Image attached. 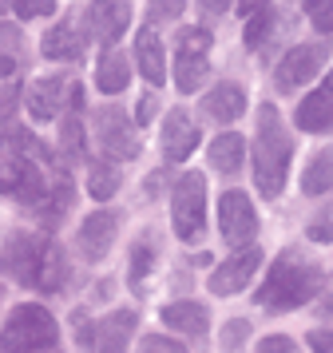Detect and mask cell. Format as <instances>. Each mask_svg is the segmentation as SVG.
<instances>
[{"label": "cell", "mask_w": 333, "mask_h": 353, "mask_svg": "<svg viewBox=\"0 0 333 353\" xmlns=\"http://www.w3.org/2000/svg\"><path fill=\"white\" fill-rule=\"evenodd\" d=\"M159 318H163L167 330H179V334H190V337L206 334V325H210V314L199 302H171V305H163Z\"/></svg>", "instance_id": "cell-23"}, {"label": "cell", "mask_w": 333, "mask_h": 353, "mask_svg": "<svg viewBox=\"0 0 333 353\" xmlns=\"http://www.w3.org/2000/svg\"><path fill=\"white\" fill-rule=\"evenodd\" d=\"M56 318L48 314L44 305L36 302H24L16 305L8 321H4V330H0V350L4 353H40L48 345H56Z\"/></svg>", "instance_id": "cell-3"}, {"label": "cell", "mask_w": 333, "mask_h": 353, "mask_svg": "<svg viewBox=\"0 0 333 353\" xmlns=\"http://www.w3.org/2000/svg\"><path fill=\"white\" fill-rule=\"evenodd\" d=\"M155 112H159V99H155V92H147V96L135 103V123H139V128H147V123L155 119Z\"/></svg>", "instance_id": "cell-37"}, {"label": "cell", "mask_w": 333, "mask_h": 353, "mask_svg": "<svg viewBox=\"0 0 333 353\" xmlns=\"http://www.w3.org/2000/svg\"><path fill=\"white\" fill-rule=\"evenodd\" d=\"M301 191L305 194H330L333 191V147L317 151L314 159H310L305 175H301Z\"/></svg>", "instance_id": "cell-25"}, {"label": "cell", "mask_w": 333, "mask_h": 353, "mask_svg": "<svg viewBox=\"0 0 333 353\" xmlns=\"http://www.w3.org/2000/svg\"><path fill=\"white\" fill-rule=\"evenodd\" d=\"M139 353H187L179 341H171V337H163V334H151V337H143L139 341Z\"/></svg>", "instance_id": "cell-33"}, {"label": "cell", "mask_w": 333, "mask_h": 353, "mask_svg": "<svg viewBox=\"0 0 333 353\" xmlns=\"http://www.w3.org/2000/svg\"><path fill=\"white\" fill-rule=\"evenodd\" d=\"M290 159H294V139L285 131L282 115L274 103H262L258 112V135H254V183L266 199H278L290 175Z\"/></svg>", "instance_id": "cell-2"}, {"label": "cell", "mask_w": 333, "mask_h": 353, "mask_svg": "<svg viewBox=\"0 0 333 353\" xmlns=\"http://www.w3.org/2000/svg\"><path fill=\"white\" fill-rule=\"evenodd\" d=\"M262 4H266V0H238V12H246V17H250L254 8H262Z\"/></svg>", "instance_id": "cell-43"}, {"label": "cell", "mask_w": 333, "mask_h": 353, "mask_svg": "<svg viewBox=\"0 0 333 353\" xmlns=\"http://www.w3.org/2000/svg\"><path fill=\"white\" fill-rule=\"evenodd\" d=\"M246 159V139L238 135V131H222L214 135V143H210V167L219 171V175H234L238 167Z\"/></svg>", "instance_id": "cell-24"}, {"label": "cell", "mask_w": 333, "mask_h": 353, "mask_svg": "<svg viewBox=\"0 0 333 353\" xmlns=\"http://www.w3.org/2000/svg\"><path fill=\"white\" fill-rule=\"evenodd\" d=\"M203 108H206V115H210L214 123H234L238 115L246 112V92H242L238 83L222 80L219 88H210V92H206Z\"/></svg>", "instance_id": "cell-20"}, {"label": "cell", "mask_w": 333, "mask_h": 353, "mask_svg": "<svg viewBox=\"0 0 333 353\" xmlns=\"http://www.w3.org/2000/svg\"><path fill=\"white\" fill-rule=\"evenodd\" d=\"M305 12L317 32H333V0H305Z\"/></svg>", "instance_id": "cell-30"}, {"label": "cell", "mask_w": 333, "mask_h": 353, "mask_svg": "<svg viewBox=\"0 0 333 353\" xmlns=\"http://www.w3.org/2000/svg\"><path fill=\"white\" fill-rule=\"evenodd\" d=\"M119 171L115 167H108V163H95L92 175H88V191H92V199H99V203H108L111 194L119 191Z\"/></svg>", "instance_id": "cell-26"}, {"label": "cell", "mask_w": 333, "mask_h": 353, "mask_svg": "<svg viewBox=\"0 0 333 353\" xmlns=\"http://www.w3.org/2000/svg\"><path fill=\"white\" fill-rule=\"evenodd\" d=\"M40 48H44L48 60H79L83 56V28H79L76 20H60L40 40Z\"/></svg>", "instance_id": "cell-21"}, {"label": "cell", "mask_w": 333, "mask_h": 353, "mask_svg": "<svg viewBox=\"0 0 333 353\" xmlns=\"http://www.w3.org/2000/svg\"><path fill=\"white\" fill-rule=\"evenodd\" d=\"M135 325H139V318L131 310H115V314L95 321L92 330H83V341L92 345V353H127Z\"/></svg>", "instance_id": "cell-9"}, {"label": "cell", "mask_w": 333, "mask_h": 353, "mask_svg": "<svg viewBox=\"0 0 333 353\" xmlns=\"http://www.w3.org/2000/svg\"><path fill=\"white\" fill-rule=\"evenodd\" d=\"M135 64H139V76L151 88L167 80V52H163V40H159L155 24H143L139 36H135Z\"/></svg>", "instance_id": "cell-17"}, {"label": "cell", "mask_w": 333, "mask_h": 353, "mask_svg": "<svg viewBox=\"0 0 333 353\" xmlns=\"http://www.w3.org/2000/svg\"><path fill=\"white\" fill-rule=\"evenodd\" d=\"M16 44H20V32H16L12 24H0V52L16 48Z\"/></svg>", "instance_id": "cell-40"}, {"label": "cell", "mask_w": 333, "mask_h": 353, "mask_svg": "<svg viewBox=\"0 0 333 353\" xmlns=\"http://www.w3.org/2000/svg\"><path fill=\"white\" fill-rule=\"evenodd\" d=\"M317 290H321V270H317V262L294 254V250H285V254H278V262L266 270V282H262V290H258L254 302L262 305V310H270V314H285V310H298V305H305L310 298H317Z\"/></svg>", "instance_id": "cell-1"}, {"label": "cell", "mask_w": 333, "mask_h": 353, "mask_svg": "<svg viewBox=\"0 0 333 353\" xmlns=\"http://www.w3.org/2000/svg\"><path fill=\"white\" fill-rule=\"evenodd\" d=\"M270 28H274V12H270V4L254 8V12H250V24H246V48H250V52L262 48V40L270 36Z\"/></svg>", "instance_id": "cell-27"}, {"label": "cell", "mask_w": 333, "mask_h": 353, "mask_svg": "<svg viewBox=\"0 0 333 353\" xmlns=\"http://www.w3.org/2000/svg\"><path fill=\"white\" fill-rule=\"evenodd\" d=\"M4 8H8V0H0V12H4Z\"/></svg>", "instance_id": "cell-44"}, {"label": "cell", "mask_w": 333, "mask_h": 353, "mask_svg": "<svg viewBox=\"0 0 333 353\" xmlns=\"http://www.w3.org/2000/svg\"><path fill=\"white\" fill-rule=\"evenodd\" d=\"M12 12L20 20H36V17H52L56 12V0H8Z\"/></svg>", "instance_id": "cell-31"}, {"label": "cell", "mask_w": 333, "mask_h": 353, "mask_svg": "<svg viewBox=\"0 0 333 353\" xmlns=\"http://www.w3.org/2000/svg\"><path fill=\"white\" fill-rule=\"evenodd\" d=\"M95 139H99V151L108 159L127 163L139 155V135H135L131 119L119 108H99V115H95Z\"/></svg>", "instance_id": "cell-7"}, {"label": "cell", "mask_w": 333, "mask_h": 353, "mask_svg": "<svg viewBox=\"0 0 333 353\" xmlns=\"http://www.w3.org/2000/svg\"><path fill=\"white\" fill-rule=\"evenodd\" d=\"M131 24V4L127 0H92L88 8V28L99 44H115Z\"/></svg>", "instance_id": "cell-14"}, {"label": "cell", "mask_w": 333, "mask_h": 353, "mask_svg": "<svg viewBox=\"0 0 333 353\" xmlns=\"http://www.w3.org/2000/svg\"><path fill=\"white\" fill-rule=\"evenodd\" d=\"M187 8V0H151L147 4V24H163V20H179Z\"/></svg>", "instance_id": "cell-29"}, {"label": "cell", "mask_w": 333, "mask_h": 353, "mask_svg": "<svg viewBox=\"0 0 333 353\" xmlns=\"http://www.w3.org/2000/svg\"><path fill=\"white\" fill-rule=\"evenodd\" d=\"M310 350L314 353H333V334L330 330H314V334H310Z\"/></svg>", "instance_id": "cell-39"}, {"label": "cell", "mask_w": 333, "mask_h": 353, "mask_svg": "<svg viewBox=\"0 0 333 353\" xmlns=\"http://www.w3.org/2000/svg\"><path fill=\"white\" fill-rule=\"evenodd\" d=\"M68 96H72V80L68 76H44V80H36L28 88L24 108H28V115L36 123H52L68 108Z\"/></svg>", "instance_id": "cell-11"}, {"label": "cell", "mask_w": 333, "mask_h": 353, "mask_svg": "<svg viewBox=\"0 0 333 353\" xmlns=\"http://www.w3.org/2000/svg\"><path fill=\"white\" fill-rule=\"evenodd\" d=\"M171 219L174 234L183 242H199L206 230V183L199 171H183L171 194Z\"/></svg>", "instance_id": "cell-4"}, {"label": "cell", "mask_w": 333, "mask_h": 353, "mask_svg": "<svg viewBox=\"0 0 333 353\" xmlns=\"http://www.w3.org/2000/svg\"><path fill=\"white\" fill-rule=\"evenodd\" d=\"M258 266H262V250L258 246H242L238 254H230L226 262L214 266V274H210V294H219V298L238 294L258 274Z\"/></svg>", "instance_id": "cell-10"}, {"label": "cell", "mask_w": 333, "mask_h": 353, "mask_svg": "<svg viewBox=\"0 0 333 353\" xmlns=\"http://www.w3.org/2000/svg\"><path fill=\"white\" fill-rule=\"evenodd\" d=\"M298 128L314 131V135H330L333 131V68L330 76L298 103Z\"/></svg>", "instance_id": "cell-13"}, {"label": "cell", "mask_w": 333, "mask_h": 353, "mask_svg": "<svg viewBox=\"0 0 333 353\" xmlns=\"http://www.w3.org/2000/svg\"><path fill=\"white\" fill-rule=\"evenodd\" d=\"M40 242L44 234H12L0 250V270L8 274L12 282L32 286V274H36V258H40Z\"/></svg>", "instance_id": "cell-12"}, {"label": "cell", "mask_w": 333, "mask_h": 353, "mask_svg": "<svg viewBox=\"0 0 333 353\" xmlns=\"http://www.w3.org/2000/svg\"><path fill=\"white\" fill-rule=\"evenodd\" d=\"M199 128H194V119H190L183 108H171V115H167V123H163V155L171 163H183L199 147Z\"/></svg>", "instance_id": "cell-16"}, {"label": "cell", "mask_w": 333, "mask_h": 353, "mask_svg": "<svg viewBox=\"0 0 333 353\" xmlns=\"http://www.w3.org/2000/svg\"><path fill=\"white\" fill-rule=\"evenodd\" d=\"M8 76H16V60L8 52H0V80H8Z\"/></svg>", "instance_id": "cell-42"}, {"label": "cell", "mask_w": 333, "mask_h": 353, "mask_svg": "<svg viewBox=\"0 0 333 353\" xmlns=\"http://www.w3.org/2000/svg\"><path fill=\"white\" fill-rule=\"evenodd\" d=\"M258 353H294V341L282 337V334H274V337H266V341L258 345Z\"/></svg>", "instance_id": "cell-38"}, {"label": "cell", "mask_w": 333, "mask_h": 353, "mask_svg": "<svg viewBox=\"0 0 333 353\" xmlns=\"http://www.w3.org/2000/svg\"><path fill=\"white\" fill-rule=\"evenodd\" d=\"M330 60V44H298L282 56V64L274 68V88L278 92H298L301 83H310L321 72V64Z\"/></svg>", "instance_id": "cell-6"}, {"label": "cell", "mask_w": 333, "mask_h": 353, "mask_svg": "<svg viewBox=\"0 0 333 353\" xmlns=\"http://www.w3.org/2000/svg\"><path fill=\"white\" fill-rule=\"evenodd\" d=\"M63 282H68V258H63L56 239H44L40 242V258H36V274H32V286L44 290V294H56Z\"/></svg>", "instance_id": "cell-18"}, {"label": "cell", "mask_w": 333, "mask_h": 353, "mask_svg": "<svg viewBox=\"0 0 333 353\" xmlns=\"http://www.w3.org/2000/svg\"><path fill=\"white\" fill-rule=\"evenodd\" d=\"M219 230L230 246H250L254 234H258V214H254V203L242 191H226L219 199Z\"/></svg>", "instance_id": "cell-8"}, {"label": "cell", "mask_w": 333, "mask_h": 353, "mask_svg": "<svg viewBox=\"0 0 333 353\" xmlns=\"http://www.w3.org/2000/svg\"><path fill=\"white\" fill-rule=\"evenodd\" d=\"M210 32L206 28H183L179 44H174V88L190 96L199 92L203 80L210 76Z\"/></svg>", "instance_id": "cell-5"}, {"label": "cell", "mask_w": 333, "mask_h": 353, "mask_svg": "<svg viewBox=\"0 0 333 353\" xmlns=\"http://www.w3.org/2000/svg\"><path fill=\"white\" fill-rule=\"evenodd\" d=\"M199 4H203L206 17H222V12L230 8V0H199Z\"/></svg>", "instance_id": "cell-41"}, {"label": "cell", "mask_w": 333, "mask_h": 353, "mask_svg": "<svg viewBox=\"0 0 333 353\" xmlns=\"http://www.w3.org/2000/svg\"><path fill=\"white\" fill-rule=\"evenodd\" d=\"M0 151H8V155H24V159H40V155H48L44 147H40V139H36L16 115H0Z\"/></svg>", "instance_id": "cell-22"}, {"label": "cell", "mask_w": 333, "mask_h": 353, "mask_svg": "<svg viewBox=\"0 0 333 353\" xmlns=\"http://www.w3.org/2000/svg\"><path fill=\"white\" fill-rule=\"evenodd\" d=\"M305 234H310L314 242H333V207L321 210L314 223H310V230H305Z\"/></svg>", "instance_id": "cell-34"}, {"label": "cell", "mask_w": 333, "mask_h": 353, "mask_svg": "<svg viewBox=\"0 0 333 353\" xmlns=\"http://www.w3.org/2000/svg\"><path fill=\"white\" fill-rule=\"evenodd\" d=\"M115 230H119V219L111 214V210H95V214H88L83 223H79V254L92 258V262H99V258H108L111 242H115Z\"/></svg>", "instance_id": "cell-15"}, {"label": "cell", "mask_w": 333, "mask_h": 353, "mask_svg": "<svg viewBox=\"0 0 333 353\" xmlns=\"http://www.w3.org/2000/svg\"><path fill=\"white\" fill-rule=\"evenodd\" d=\"M151 262H155V250H151V242H143L131 250V290L139 294L143 282H147V274H151Z\"/></svg>", "instance_id": "cell-28"}, {"label": "cell", "mask_w": 333, "mask_h": 353, "mask_svg": "<svg viewBox=\"0 0 333 353\" xmlns=\"http://www.w3.org/2000/svg\"><path fill=\"white\" fill-rule=\"evenodd\" d=\"M246 334H250V321H226V334H222V350L226 353H238L242 350V341H246Z\"/></svg>", "instance_id": "cell-32"}, {"label": "cell", "mask_w": 333, "mask_h": 353, "mask_svg": "<svg viewBox=\"0 0 333 353\" xmlns=\"http://www.w3.org/2000/svg\"><path fill=\"white\" fill-rule=\"evenodd\" d=\"M16 99H20V76H8V80H0V115L12 112Z\"/></svg>", "instance_id": "cell-35"}, {"label": "cell", "mask_w": 333, "mask_h": 353, "mask_svg": "<svg viewBox=\"0 0 333 353\" xmlns=\"http://www.w3.org/2000/svg\"><path fill=\"white\" fill-rule=\"evenodd\" d=\"M127 83H131V68H127L123 52L115 48V44H103L99 64H95V88H99L103 96H119Z\"/></svg>", "instance_id": "cell-19"}, {"label": "cell", "mask_w": 333, "mask_h": 353, "mask_svg": "<svg viewBox=\"0 0 333 353\" xmlns=\"http://www.w3.org/2000/svg\"><path fill=\"white\" fill-rule=\"evenodd\" d=\"M16 175H20V155H12L8 163H0V194H12Z\"/></svg>", "instance_id": "cell-36"}]
</instances>
